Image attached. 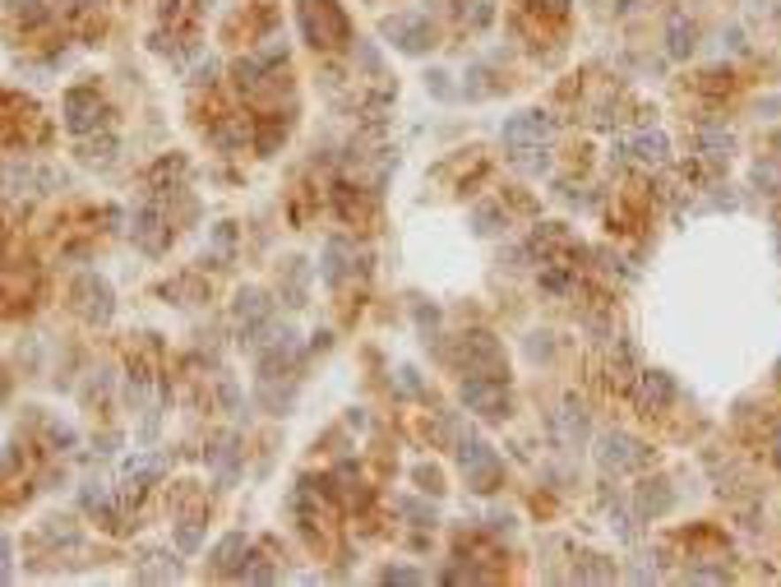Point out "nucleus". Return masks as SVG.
Returning <instances> with one entry per match:
<instances>
[{
	"label": "nucleus",
	"instance_id": "f257e3e1",
	"mask_svg": "<svg viewBox=\"0 0 781 587\" xmlns=\"http://www.w3.org/2000/svg\"><path fill=\"white\" fill-rule=\"evenodd\" d=\"M301 28L315 47H338L347 37V19L333 0H301Z\"/></svg>",
	"mask_w": 781,
	"mask_h": 587
},
{
	"label": "nucleus",
	"instance_id": "f03ea898",
	"mask_svg": "<svg viewBox=\"0 0 781 587\" xmlns=\"http://www.w3.org/2000/svg\"><path fill=\"white\" fill-rule=\"evenodd\" d=\"M546 134H550V120L541 111H523V116H513L509 126H504V144L513 149V157H518V162H527L532 153H541Z\"/></svg>",
	"mask_w": 781,
	"mask_h": 587
},
{
	"label": "nucleus",
	"instance_id": "7ed1b4c3",
	"mask_svg": "<svg viewBox=\"0 0 781 587\" xmlns=\"http://www.w3.org/2000/svg\"><path fill=\"white\" fill-rule=\"evenodd\" d=\"M463 402L481 416H509V389L495 375H471L463 384Z\"/></svg>",
	"mask_w": 781,
	"mask_h": 587
},
{
	"label": "nucleus",
	"instance_id": "20e7f679",
	"mask_svg": "<svg viewBox=\"0 0 781 587\" xmlns=\"http://www.w3.org/2000/svg\"><path fill=\"white\" fill-rule=\"evenodd\" d=\"M74 310L84 315L88 324H107L111 310H116V306H111V287H107L97 273H84V278L74 282Z\"/></svg>",
	"mask_w": 781,
	"mask_h": 587
},
{
	"label": "nucleus",
	"instance_id": "39448f33",
	"mask_svg": "<svg viewBox=\"0 0 781 587\" xmlns=\"http://www.w3.org/2000/svg\"><path fill=\"white\" fill-rule=\"evenodd\" d=\"M463 472H467V481L477 485V491H495V481H500L495 449L481 444V439H463Z\"/></svg>",
	"mask_w": 781,
	"mask_h": 587
},
{
	"label": "nucleus",
	"instance_id": "423d86ee",
	"mask_svg": "<svg viewBox=\"0 0 781 587\" xmlns=\"http://www.w3.org/2000/svg\"><path fill=\"white\" fill-rule=\"evenodd\" d=\"M102 120V97L93 88H70L65 93V130L70 134H88Z\"/></svg>",
	"mask_w": 781,
	"mask_h": 587
},
{
	"label": "nucleus",
	"instance_id": "0eeeda50",
	"mask_svg": "<svg viewBox=\"0 0 781 587\" xmlns=\"http://www.w3.org/2000/svg\"><path fill=\"white\" fill-rule=\"evenodd\" d=\"M463 361H467L471 375H495V379H500V347H495V338L471 333V338L463 342Z\"/></svg>",
	"mask_w": 781,
	"mask_h": 587
},
{
	"label": "nucleus",
	"instance_id": "6e6552de",
	"mask_svg": "<svg viewBox=\"0 0 781 587\" xmlns=\"http://www.w3.org/2000/svg\"><path fill=\"white\" fill-rule=\"evenodd\" d=\"M639 462H647V454H643L639 439H629V435H606V439H601V468L624 472V468H639Z\"/></svg>",
	"mask_w": 781,
	"mask_h": 587
},
{
	"label": "nucleus",
	"instance_id": "1a4fd4ad",
	"mask_svg": "<svg viewBox=\"0 0 781 587\" xmlns=\"http://www.w3.org/2000/svg\"><path fill=\"white\" fill-rule=\"evenodd\" d=\"M134 240L149 255H157L162 246H167V217H162L153 204H143L139 213H134Z\"/></svg>",
	"mask_w": 781,
	"mask_h": 587
},
{
	"label": "nucleus",
	"instance_id": "9d476101",
	"mask_svg": "<svg viewBox=\"0 0 781 587\" xmlns=\"http://www.w3.org/2000/svg\"><path fill=\"white\" fill-rule=\"evenodd\" d=\"M388 37H398L402 51H425L430 47V24L417 14H398V19H388Z\"/></svg>",
	"mask_w": 781,
	"mask_h": 587
},
{
	"label": "nucleus",
	"instance_id": "9b49d317",
	"mask_svg": "<svg viewBox=\"0 0 781 587\" xmlns=\"http://www.w3.org/2000/svg\"><path fill=\"white\" fill-rule=\"evenodd\" d=\"M245 564H250V541H245L241 532L222 537L218 551H213V574H241Z\"/></svg>",
	"mask_w": 781,
	"mask_h": 587
},
{
	"label": "nucleus",
	"instance_id": "f8f14e48",
	"mask_svg": "<svg viewBox=\"0 0 781 587\" xmlns=\"http://www.w3.org/2000/svg\"><path fill=\"white\" fill-rule=\"evenodd\" d=\"M157 476H162V458H130L126 462V495H139Z\"/></svg>",
	"mask_w": 781,
	"mask_h": 587
},
{
	"label": "nucleus",
	"instance_id": "ddd939ff",
	"mask_svg": "<svg viewBox=\"0 0 781 587\" xmlns=\"http://www.w3.org/2000/svg\"><path fill=\"white\" fill-rule=\"evenodd\" d=\"M139 578L143 583H176L180 578V569L176 564L162 555V551H153V555H143V564H139Z\"/></svg>",
	"mask_w": 781,
	"mask_h": 587
},
{
	"label": "nucleus",
	"instance_id": "4468645a",
	"mask_svg": "<svg viewBox=\"0 0 781 587\" xmlns=\"http://www.w3.org/2000/svg\"><path fill=\"white\" fill-rule=\"evenodd\" d=\"M639 398H643V408H666V402L675 398V384L666 379V375H643V389H639Z\"/></svg>",
	"mask_w": 781,
	"mask_h": 587
},
{
	"label": "nucleus",
	"instance_id": "2eb2a0df",
	"mask_svg": "<svg viewBox=\"0 0 781 587\" xmlns=\"http://www.w3.org/2000/svg\"><path fill=\"white\" fill-rule=\"evenodd\" d=\"M347 255H352V246H347V240H338V236L328 240V246H324V282H342V269H347L342 259H347Z\"/></svg>",
	"mask_w": 781,
	"mask_h": 587
},
{
	"label": "nucleus",
	"instance_id": "dca6fc26",
	"mask_svg": "<svg viewBox=\"0 0 781 587\" xmlns=\"http://www.w3.org/2000/svg\"><path fill=\"white\" fill-rule=\"evenodd\" d=\"M209 458H213V468H218V481H222V485H232V481H236V439L227 435Z\"/></svg>",
	"mask_w": 781,
	"mask_h": 587
},
{
	"label": "nucleus",
	"instance_id": "f3484780",
	"mask_svg": "<svg viewBox=\"0 0 781 587\" xmlns=\"http://www.w3.org/2000/svg\"><path fill=\"white\" fill-rule=\"evenodd\" d=\"M633 149H639L643 162H662L666 157V139L662 134H639V139H633Z\"/></svg>",
	"mask_w": 781,
	"mask_h": 587
},
{
	"label": "nucleus",
	"instance_id": "a211bd4d",
	"mask_svg": "<svg viewBox=\"0 0 781 587\" xmlns=\"http://www.w3.org/2000/svg\"><path fill=\"white\" fill-rule=\"evenodd\" d=\"M560 421H564V435H560L564 444L583 439V431H587V416H583V408H578V412H573V408H564V416H560Z\"/></svg>",
	"mask_w": 781,
	"mask_h": 587
},
{
	"label": "nucleus",
	"instance_id": "6ab92c4d",
	"mask_svg": "<svg viewBox=\"0 0 781 587\" xmlns=\"http://www.w3.org/2000/svg\"><path fill=\"white\" fill-rule=\"evenodd\" d=\"M703 149H708L712 162H722V157L731 153V134H722V130H703Z\"/></svg>",
	"mask_w": 781,
	"mask_h": 587
},
{
	"label": "nucleus",
	"instance_id": "aec40b11",
	"mask_svg": "<svg viewBox=\"0 0 781 587\" xmlns=\"http://www.w3.org/2000/svg\"><path fill=\"white\" fill-rule=\"evenodd\" d=\"M685 37H693V28L685 24V19H675V24H670V51H675V56H685V51L693 47V42H685Z\"/></svg>",
	"mask_w": 781,
	"mask_h": 587
},
{
	"label": "nucleus",
	"instance_id": "412c9836",
	"mask_svg": "<svg viewBox=\"0 0 781 587\" xmlns=\"http://www.w3.org/2000/svg\"><path fill=\"white\" fill-rule=\"evenodd\" d=\"M176 545H180V551H195V545H199V522H180V528H176Z\"/></svg>",
	"mask_w": 781,
	"mask_h": 587
},
{
	"label": "nucleus",
	"instance_id": "4be33fe9",
	"mask_svg": "<svg viewBox=\"0 0 781 587\" xmlns=\"http://www.w3.org/2000/svg\"><path fill=\"white\" fill-rule=\"evenodd\" d=\"M14 545H10V537H0V583H10V574H14Z\"/></svg>",
	"mask_w": 781,
	"mask_h": 587
},
{
	"label": "nucleus",
	"instance_id": "5701e85b",
	"mask_svg": "<svg viewBox=\"0 0 781 587\" xmlns=\"http://www.w3.org/2000/svg\"><path fill=\"white\" fill-rule=\"evenodd\" d=\"M384 583H421V574H412V569H388Z\"/></svg>",
	"mask_w": 781,
	"mask_h": 587
}]
</instances>
